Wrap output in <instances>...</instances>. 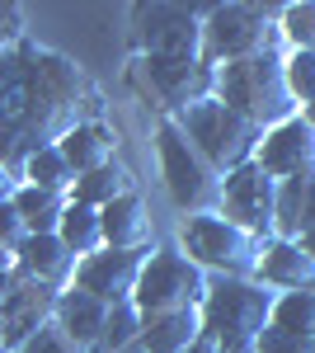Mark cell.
I'll list each match as a JSON object with an SVG mask.
<instances>
[{"mask_svg": "<svg viewBox=\"0 0 315 353\" xmlns=\"http://www.w3.org/2000/svg\"><path fill=\"white\" fill-rule=\"evenodd\" d=\"M5 288H10V273H0V297H5Z\"/></svg>", "mask_w": 315, "mask_h": 353, "instance_id": "obj_39", "label": "cell"}, {"mask_svg": "<svg viewBox=\"0 0 315 353\" xmlns=\"http://www.w3.org/2000/svg\"><path fill=\"white\" fill-rule=\"evenodd\" d=\"M203 297H207V273L179 245H170V250L156 245L141 264L132 306L141 316H165V311H193V306H203Z\"/></svg>", "mask_w": 315, "mask_h": 353, "instance_id": "obj_8", "label": "cell"}, {"mask_svg": "<svg viewBox=\"0 0 315 353\" xmlns=\"http://www.w3.org/2000/svg\"><path fill=\"white\" fill-rule=\"evenodd\" d=\"M254 353H315V334H287V330H263Z\"/></svg>", "mask_w": 315, "mask_h": 353, "instance_id": "obj_31", "label": "cell"}, {"mask_svg": "<svg viewBox=\"0 0 315 353\" xmlns=\"http://www.w3.org/2000/svg\"><path fill=\"white\" fill-rule=\"evenodd\" d=\"M136 66H141V76L151 85V94L174 118L216 94V71L203 57H136Z\"/></svg>", "mask_w": 315, "mask_h": 353, "instance_id": "obj_11", "label": "cell"}, {"mask_svg": "<svg viewBox=\"0 0 315 353\" xmlns=\"http://www.w3.org/2000/svg\"><path fill=\"white\" fill-rule=\"evenodd\" d=\"M301 245H306V250H311V254H315V226H311V231H306V236H301Z\"/></svg>", "mask_w": 315, "mask_h": 353, "instance_id": "obj_37", "label": "cell"}, {"mask_svg": "<svg viewBox=\"0 0 315 353\" xmlns=\"http://www.w3.org/2000/svg\"><path fill=\"white\" fill-rule=\"evenodd\" d=\"M311 226H315V170L278 184V217H273V236H283V241H301Z\"/></svg>", "mask_w": 315, "mask_h": 353, "instance_id": "obj_21", "label": "cell"}, {"mask_svg": "<svg viewBox=\"0 0 315 353\" xmlns=\"http://www.w3.org/2000/svg\"><path fill=\"white\" fill-rule=\"evenodd\" d=\"M226 109H236L240 118H250L254 128H278L287 123L296 109L287 90V71H283V57H250V61H231V66H216V94Z\"/></svg>", "mask_w": 315, "mask_h": 353, "instance_id": "obj_3", "label": "cell"}, {"mask_svg": "<svg viewBox=\"0 0 315 353\" xmlns=\"http://www.w3.org/2000/svg\"><path fill=\"white\" fill-rule=\"evenodd\" d=\"M226 221H236L240 231L259 236V241H273V217H278V184L263 174L259 165H240L231 174H221V208H216Z\"/></svg>", "mask_w": 315, "mask_h": 353, "instance_id": "obj_10", "label": "cell"}, {"mask_svg": "<svg viewBox=\"0 0 315 353\" xmlns=\"http://www.w3.org/2000/svg\"><path fill=\"white\" fill-rule=\"evenodd\" d=\"M136 339H141V311H136L132 301L108 306V325H104L99 349L104 353H128V349H136Z\"/></svg>", "mask_w": 315, "mask_h": 353, "instance_id": "obj_27", "label": "cell"}, {"mask_svg": "<svg viewBox=\"0 0 315 353\" xmlns=\"http://www.w3.org/2000/svg\"><path fill=\"white\" fill-rule=\"evenodd\" d=\"M203 339V316L193 311H165V316H141V349L146 353H184Z\"/></svg>", "mask_w": 315, "mask_h": 353, "instance_id": "obj_19", "label": "cell"}, {"mask_svg": "<svg viewBox=\"0 0 315 353\" xmlns=\"http://www.w3.org/2000/svg\"><path fill=\"white\" fill-rule=\"evenodd\" d=\"M57 151L66 156V165L76 174H90L99 165L118 161V132L108 123H80V128H71V132L57 141Z\"/></svg>", "mask_w": 315, "mask_h": 353, "instance_id": "obj_20", "label": "cell"}, {"mask_svg": "<svg viewBox=\"0 0 315 353\" xmlns=\"http://www.w3.org/2000/svg\"><path fill=\"white\" fill-rule=\"evenodd\" d=\"M128 353H146V349H141V344H136V349H128Z\"/></svg>", "mask_w": 315, "mask_h": 353, "instance_id": "obj_40", "label": "cell"}, {"mask_svg": "<svg viewBox=\"0 0 315 353\" xmlns=\"http://www.w3.org/2000/svg\"><path fill=\"white\" fill-rule=\"evenodd\" d=\"M24 241H28L24 217L14 212V203H10V198H0V250H5V254H14Z\"/></svg>", "mask_w": 315, "mask_h": 353, "instance_id": "obj_32", "label": "cell"}, {"mask_svg": "<svg viewBox=\"0 0 315 353\" xmlns=\"http://www.w3.org/2000/svg\"><path fill=\"white\" fill-rule=\"evenodd\" d=\"M156 151H160V174L170 203L188 217H207L221 208V174L207 165V156L179 132L174 118H165L156 128Z\"/></svg>", "mask_w": 315, "mask_h": 353, "instance_id": "obj_5", "label": "cell"}, {"mask_svg": "<svg viewBox=\"0 0 315 353\" xmlns=\"http://www.w3.org/2000/svg\"><path fill=\"white\" fill-rule=\"evenodd\" d=\"M19 38H24V10L10 5V0H0V48L19 43Z\"/></svg>", "mask_w": 315, "mask_h": 353, "instance_id": "obj_33", "label": "cell"}, {"mask_svg": "<svg viewBox=\"0 0 315 353\" xmlns=\"http://www.w3.org/2000/svg\"><path fill=\"white\" fill-rule=\"evenodd\" d=\"M283 71H287V90L296 109L315 104V52H283Z\"/></svg>", "mask_w": 315, "mask_h": 353, "instance_id": "obj_29", "label": "cell"}, {"mask_svg": "<svg viewBox=\"0 0 315 353\" xmlns=\"http://www.w3.org/2000/svg\"><path fill=\"white\" fill-rule=\"evenodd\" d=\"M14 353H85V349H80V344H76V339H71L61 325H57V321H48L38 334H28V339H24Z\"/></svg>", "mask_w": 315, "mask_h": 353, "instance_id": "obj_30", "label": "cell"}, {"mask_svg": "<svg viewBox=\"0 0 315 353\" xmlns=\"http://www.w3.org/2000/svg\"><path fill=\"white\" fill-rule=\"evenodd\" d=\"M156 250V245H151ZM151 250H94V254H85L76 264V278H71V288L80 292H90V297H99L104 306H118V301H132L136 292V278H141V264H146V254Z\"/></svg>", "mask_w": 315, "mask_h": 353, "instance_id": "obj_12", "label": "cell"}, {"mask_svg": "<svg viewBox=\"0 0 315 353\" xmlns=\"http://www.w3.org/2000/svg\"><path fill=\"white\" fill-rule=\"evenodd\" d=\"M99 226H104L108 250H151V212H146L141 193H128L99 208Z\"/></svg>", "mask_w": 315, "mask_h": 353, "instance_id": "obj_17", "label": "cell"}, {"mask_svg": "<svg viewBox=\"0 0 315 353\" xmlns=\"http://www.w3.org/2000/svg\"><path fill=\"white\" fill-rule=\"evenodd\" d=\"M254 283H263L268 292H301V288H315V254L301 241H263L259 250V269H254Z\"/></svg>", "mask_w": 315, "mask_h": 353, "instance_id": "obj_15", "label": "cell"}, {"mask_svg": "<svg viewBox=\"0 0 315 353\" xmlns=\"http://www.w3.org/2000/svg\"><path fill=\"white\" fill-rule=\"evenodd\" d=\"M273 330H287V334H315V288L301 292H278L273 297Z\"/></svg>", "mask_w": 315, "mask_h": 353, "instance_id": "obj_26", "label": "cell"}, {"mask_svg": "<svg viewBox=\"0 0 315 353\" xmlns=\"http://www.w3.org/2000/svg\"><path fill=\"white\" fill-rule=\"evenodd\" d=\"M76 264L80 259L61 245V236H28V241L14 250V273H19V278H33V283H48L57 292L71 288Z\"/></svg>", "mask_w": 315, "mask_h": 353, "instance_id": "obj_16", "label": "cell"}, {"mask_svg": "<svg viewBox=\"0 0 315 353\" xmlns=\"http://www.w3.org/2000/svg\"><path fill=\"white\" fill-rule=\"evenodd\" d=\"M240 353H254V349H240Z\"/></svg>", "mask_w": 315, "mask_h": 353, "instance_id": "obj_42", "label": "cell"}, {"mask_svg": "<svg viewBox=\"0 0 315 353\" xmlns=\"http://www.w3.org/2000/svg\"><path fill=\"white\" fill-rule=\"evenodd\" d=\"M14 189H19V179H14V174H10V170L0 165V198H10Z\"/></svg>", "mask_w": 315, "mask_h": 353, "instance_id": "obj_34", "label": "cell"}, {"mask_svg": "<svg viewBox=\"0 0 315 353\" xmlns=\"http://www.w3.org/2000/svg\"><path fill=\"white\" fill-rule=\"evenodd\" d=\"M90 353H104V349H90Z\"/></svg>", "mask_w": 315, "mask_h": 353, "instance_id": "obj_41", "label": "cell"}, {"mask_svg": "<svg viewBox=\"0 0 315 353\" xmlns=\"http://www.w3.org/2000/svg\"><path fill=\"white\" fill-rule=\"evenodd\" d=\"M184 353H221V349H216L212 339H198V344H193V349H184Z\"/></svg>", "mask_w": 315, "mask_h": 353, "instance_id": "obj_35", "label": "cell"}, {"mask_svg": "<svg viewBox=\"0 0 315 353\" xmlns=\"http://www.w3.org/2000/svg\"><path fill=\"white\" fill-rule=\"evenodd\" d=\"M179 250L207 278H254L263 241L240 231L236 221H226L221 212H207V217H188L179 226Z\"/></svg>", "mask_w": 315, "mask_h": 353, "instance_id": "obj_7", "label": "cell"}, {"mask_svg": "<svg viewBox=\"0 0 315 353\" xmlns=\"http://www.w3.org/2000/svg\"><path fill=\"white\" fill-rule=\"evenodd\" d=\"M254 165H259L273 184L296 179V174H311L315 170V128L301 113H292L287 123H278V128L263 132L259 151H254Z\"/></svg>", "mask_w": 315, "mask_h": 353, "instance_id": "obj_14", "label": "cell"}, {"mask_svg": "<svg viewBox=\"0 0 315 353\" xmlns=\"http://www.w3.org/2000/svg\"><path fill=\"white\" fill-rule=\"evenodd\" d=\"M278 28H283L287 52H315V0L283 5L278 10Z\"/></svg>", "mask_w": 315, "mask_h": 353, "instance_id": "obj_28", "label": "cell"}, {"mask_svg": "<svg viewBox=\"0 0 315 353\" xmlns=\"http://www.w3.org/2000/svg\"><path fill=\"white\" fill-rule=\"evenodd\" d=\"M99 90L71 57L28 38L0 48V165L14 179L43 146H57L80 123H99Z\"/></svg>", "mask_w": 315, "mask_h": 353, "instance_id": "obj_1", "label": "cell"}, {"mask_svg": "<svg viewBox=\"0 0 315 353\" xmlns=\"http://www.w3.org/2000/svg\"><path fill=\"white\" fill-rule=\"evenodd\" d=\"M174 123L207 156V165L216 174H231L240 165H250L254 151H259V141H263V128H254L250 118H240L236 109H226L221 99H203V104L184 109Z\"/></svg>", "mask_w": 315, "mask_h": 353, "instance_id": "obj_6", "label": "cell"}, {"mask_svg": "<svg viewBox=\"0 0 315 353\" xmlns=\"http://www.w3.org/2000/svg\"><path fill=\"white\" fill-rule=\"evenodd\" d=\"M273 297L278 292H268L254 278H207V297L198 306L203 339H212L221 353L254 349L273 321Z\"/></svg>", "mask_w": 315, "mask_h": 353, "instance_id": "obj_2", "label": "cell"}, {"mask_svg": "<svg viewBox=\"0 0 315 353\" xmlns=\"http://www.w3.org/2000/svg\"><path fill=\"white\" fill-rule=\"evenodd\" d=\"M0 273H14V254H5V250H0Z\"/></svg>", "mask_w": 315, "mask_h": 353, "instance_id": "obj_36", "label": "cell"}, {"mask_svg": "<svg viewBox=\"0 0 315 353\" xmlns=\"http://www.w3.org/2000/svg\"><path fill=\"white\" fill-rule=\"evenodd\" d=\"M10 203H14V212L24 217L28 236H57V226H61V212H66V193H48V189H33V184H19V189L10 193Z\"/></svg>", "mask_w": 315, "mask_h": 353, "instance_id": "obj_23", "label": "cell"}, {"mask_svg": "<svg viewBox=\"0 0 315 353\" xmlns=\"http://www.w3.org/2000/svg\"><path fill=\"white\" fill-rule=\"evenodd\" d=\"M57 297H61V292L48 288V283H33V278L10 273V288H5V297H0V344H5V353H14L28 334H38V330L52 321Z\"/></svg>", "mask_w": 315, "mask_h": 353, "instance_id": "obj_13", "label": "cell"}, {"mask_svg": "<svg viewBox=\"0 0 315 353\" xmlns=\"http://www.w3.org/2000/svg\"><path fill=\"white\" fill-rule=\"evenodd\" d=\"M57 236H61V245H66L76 259L94 254V250H104V226H99V212H94V208H85V203H66Z\"/></svg>", "mask_w": 315, "mask_h": 353, "instance_id": "obj_24", "label": "cell"}, {"mask_svg": "<svg viewBox=\"0 0 315 353\" xmlns=\"http://www.w3.org/2000/svg\"><path fill=\"white\" fill-rule=\"evenodd\" d=\"M136 193V174H132L123 161H108L99 170H90V174H76V189H71V203H85V208H108V203H118V198H128Z\"/></svg>", "mask_w": 315, "mask_h": 353, "instance_id": "obj_22", "label": "cell"}, {"mask_svg": "<svg viewBox=\"0 0 315 353\" xmlns=\"http://www.w3.org/2000/svg\"><path fill=\"white\" fill-rule=\"evenodd\" d=\"M19 184H33V189H48V193H66L76 189V170L66 165V156L57 146H43L38 156H28L24 170H19Z\"/></svg>", "mask_w": 315, "mask_h": 353, "instance_id": "obj_25", "label": "cell"}, {"mask_svg": "<svg viewBox=\"0 0 315 353\" xmlns=\"http://www.w3.org/2000/svg\"><path fill=\"white\" fill-rule=\"evenodd\" d=\"M203 14L188 5H132V43L141 57H203Z\"/></svg>", "mask_w": 315, "mask_h": 353, "instance_id": "obj_9", "label": "cell"}, {"mask_svg": "<svg viewBox=\"0 0 315 353\" xmlns=\"http://www.w3.org/2000/svg\"><path fill=\"white\" fill-rule=\"evenodd\" d=\"M283 48L273 5H212L203 14V61L212 71L250 57H283Z\"/></svg>", "mask_w": 315, "mask_h": 353, "instance_id": "obj_4", "label": "cell"}, {"mask_svg": "<svg viewBox=\"0 0 315 353\" xmlns=\"http://www.w3.org/2000/svg\"><path fill=\"white\" fill-rule=\"evenodd\" d=\"M301 118H306V123L315 128V104H306V109H301Z\"/></svg>", "mask_w": 315, "mask_h": 353, "instance_id": "obj_38", "label": "cell"}, {"mask_svg": "<svg viewBox=\"0 0 315 353\" xmlns=\"http://www.w3.org/2000/svg\"><path fill=\"white\" fill-rule=\"evenodd\" d=\"M0 353H5V344H0Z\"/></svg>", "mask_w": 315, "mask_h": 353, "instance_id": "obj_43", "label": "cell"}, {"mask_svg": "<svg viewBox=\"0 0 315 353\" xmlns=\"http://www.w3.org/2000/svg\"><path fill=\"white\" fill-rule=\"evenodd\" d=\"M52 321L76 339L80 349L90 353V349H99V339H104L108 306L99 297H90V292H80V288H66V292L57 297V316Z\"/></svg>", "mask_w": 315, "mask_h": 353, "instance_id": "obj_18", "label": "cell"}]
</instances>
